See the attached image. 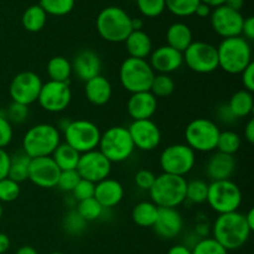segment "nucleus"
<instances>
[{
	"instance_id": "obj_34",
	"label": "nucleus",
	"mask_w": 254,
	"mask_h": 254,
	"mask_svg": "<svg viewBox=\"0 0 254 254\" xmlns=\"http://www.w3.org/2000/svg\"><path fill=\"white\" fill-rule=\"evenodd\" d=\"M241 145H242V140L236 131L223 130L221 131L220 136H218L216 150L235 156V154L241 149Z\"/></svg>"
},
{
	"instance_id": "obj_58",
	"label": "nucleus",
	"mask_w": 254,
	"mask_h": 254,
	"mask_svg": "<svg viewBox=\"0 0 254 254\" xmlns=\"http://www.w3.org/2000/svg\"><path fill=\"white\" fill-rule=\"evenodd\" d=\"M245 220H246V222H247L248 227H250L251 231L253 232V231H254V210H253V208H250V211L246 213Z\"/></svg>"
},
{
	"instance_id": "obj_19",
	"label": "nucleus",
	"mask_w": 254,
	"mask_h": 254,
	"mask_svg": "<svg viewBox=\"0 0 254 254\" xmlns=\"http://www.w3.org/2000/svg\"><path fill=\"white\" fill-rule=\"evenodd\" d=\"M148 62L155 73L170 74L181 68L184 64V55L183 52L164 45L151 51Z\"/></svg>"
},
{
	"instance_id": "obj_47",
	"label": "nucleus",
	"mask_w": 254,
	"mask_h": 254,
	"mask_svg": "<svg viewBox=\"0 0 254 254\" xmlns=\"http://www.w3.org/2000/svg\"><path fill=\"white\" fill-rule=\"evenodd\" d=\"M14 138V129L12 124L0 114V149H5Z\"/></svg>"
},
{
	"instance_id": "obj_41",
	"label": "nucleus",
	"mask_w": 254,
	"mask_h": 254,
	"mask_svg": "<svg viewBox=\"0 0 254 254\" xmlns=\"http://www.w3.org/2000/svg\"><path fill=\"white\" fill-rule=\"evenodd\" d=\"M87 222L77 213L76 210H71L64 218V232L71 236H78L86 230Z\"/></svg>"
},
{
	"instance_id": "obj_24",
	"label": "nucleus",
	"mask_w": 254,
	"mask_h": 254,
	"mask_svg": "<svg viewBox=\"0 0 254 254\" xmlns=\"http://www.w3.org/2000/svg\"><path fill=\"white\" fill-rule=\"evenodd\" d=\"M124 197V188L116 179L107 178L96 184L94 198L101 203L104 210L116 207Z\"/></svg>"
},
{
	"instance_id": "obj_9",
	"label": "nucleus",
	"mask_w": 254,
	"mask_h": 254,
	"mask_svg": "<svg viewBox=\"0 0 254 254\" xmlns=\"http://www.w3.org/2000/svg\"><path fill=\"white\" fill-rule=\"evenodd\" d=\"M220 133V128L213 121L195 118L185 128V144L195 153H212L216 150Z\"/></svg>"
},
{
	"instance_id": "obj_38",
	"label": "nucleus",
	"mask_w": 254,
	"mask_h": 254,
	"mask_svg": "<svg viewBox=\"0 0 254 254\" xmlns=\"http://www.w3.org/2000/svg\"><path fill=\"white\" fill-rule=\"evenodd\" d=\"M76 0H40V6L47 15L64 16L73 10Z\"/></svg>"
},
{
	"instance_id": "obj_35",
	"label": "nucleus",
	"mask_w": 254,
	"mask_h": 254,
	"mask_svg": "<svg viewBox=\"0 0 254 254\" xmlns=\"http://www.w3.org/2000/svg\"><path fill=\"white\" fill-rule=\"evenodd\" d=\"M208 184L201 179H193L186 184V201L193 205H201L207 198Z\"/></svg>"
},
{
	"instance_id": "obj_7",
	"label": "nucleus",
	"mask_w": 254,
	"mask_h": 254,
	"mask_svg": "<svg viewBox=\"0 0 254 254\" xmlns=\"http://www.w3.org/2000/svg\"><path fill=\"white\" fill-rule=\"evenodd\" d=\"M98 150L113 163H123L128 160L135 150L128 128L114 126L101 134Z\"/></svg>"
},
{
	"instance_id": "obj_54",
	"label": "nucleus",
	"mask_w": 254,
	"mask_h": 254,
	"mask_svg": "<svg viewBox=\"0 0 254 254\" xmlns=\"http://www.w3.org/2000/svg\"><path fill=\"white\" fill-rule=\"evenodd\" d=\"M168 254H192L191 248L185 245H175L168 251Z\"/></svg>"
},
{
	"instance_id": "obj_56",
	"label": "nucleus",
	"mask_w": 254,
	"mask_h": 254,
	"mask_svg": "<svg viewBox=\"0 0 254 254\" xmlns=\"http://www.w3.org/2000/svg\"><path fill=\"white\" fill-rule=\"evenodd\" d=\"M10 248V238L5 233L0 232V254L7 252Z\"/></svg>"
},
{
	"instance_id": "obj_60",
	"label": "nucleus",
	"mask_w": 254,
	"mask_h": 254,
	"mask_svg": "<svg viewBox=\"0 0 254 254\" xmlns=\"http://www.w3.org/2000/svg\"><path fill=\"white\" fill-rule=\"evenodd\" d=\"M143 20L139 17H131V29L133 31H138V30H143Z\"/></svg>"
},
{
	"instance_id": "obj_36",
	"label": "nucleus",
	"mask_w": 254,
	"mask_h": 254,
	"mask_svg": "<svg viewBox=\"0 0 254 254\" xmlns=\"http://www.w3.org/2000/svg\"><path fill=\"white\" fill-rule=\"evenodd\" d=\"M74 210L77 211V213H78L86 222H92V221L98 220V218L102 217L104 211H106L102 207L101 203H99L94 197L79 201Z\"/></svg>"
},
{
	"instance_id": "obj_62",
	"label": "nucleus",
	"mask_w": 254,
	"mask_h": 254,
	"mask_svg": "<svg viewBox=\"0 0 254 254\" xmlns=\"http://www.w3.org/2000/svg\"><path fill=\"white\" fill-rule=\"evenodd\" d=\"M2 213H4V210H2V205H1V202H0V220H1V217H2Z\"/></svg>"
},
{
	"instance_id": "obj_55",
	"label": "nucleus",
	"mask_w": 254,
	"mask_h": 254,
	"mask_svg": "<svg viewBox=\"0 0 254 254\" xmlns=\"http://www.w3.org/2000/svg\"><path fill=\"white\" fill-rule=\"evenodd\" d=\"M195 15H197L198 17H207L211 15V7L208 5L203 4V2H200L197 5L195 10Z\"/></svg>"
},
{
	"instance_id": "obj_13",
	"label": "nucleus",
	"mask_w": 254,
	"mask_h": 254,
	"mask_svg": "<svg viewBox=\"0 0 254 254\" xmlns=\"http://www.w3.org/2000/svg\"><path fill=\"white\" fill-rule=\"evenodd\" d=\"M41 87L42 79L39 74L32 71L20 72L10 82V98L15 103L29 107L30 104L37 102Z\"/></svg>"
},
{
	"instance_id": "obj_17",
	"label": "nucleus",
	"mask_w": 254,
	"mask_h": 254,
	"mask_svg": "<svg viewBox=\"0 0 254 254\" xmlns=\"http://www.w3.org/2000/svg\"><path fill=\"white\" fill-rule=\"evenodd\" d=\"M128 131L135 149L141 151L155 150L161 143V130L151 119L133 121Z\"/></svg>"
},
{
	"instance_id": "obj_46",
	"label": "nucleus",
	"mask_w": 254,
	"mask_h": 254,
	"mask_svg": "<svg viewBox=\"0 0 254 254\" xmlns=\"http://www.w3.org/2000/svg\"><path fill=\"white\" fill-rule=\"evenodd\" d=\"M94 188H96V184L91 183L88 180H81L78 181V184L76 185V188L72 191V197L79 202V201L87 200V198L94 197Z\"/></svg>"
},
{
	"instance_id": "obj_22",
	"label": "nucleus",
	"mask_w": 254,
	"mask_h": 254,
	"mask_svg": "<svg viewBox=\"0 0 254 254\" xmlns=\"http://www.w3.org/2000/svg\"><path fill=\"white\" fill-rule=\"evenodd\" d=\"M237 168V161L233 155L216 151L207 159L205 174L211 181L230 180Z\"/></svg>"
},
{
	"instance_id": "obj_42",
	"label": "nucleus",
	"mask_w": 254,
	"mask_h": 254,
	"mask_svg": "<svg viewBox=\"0 0 254 254\" xmlns=\"http://www.w3.org/2000/svg\"><path fill=\"white\" fill-rule=\"evenodd\" d=\"M20 184L9 178L2 179L0 180V202H12L20 196Z\"/></svg>"
},
{
	"instance_id": "obj_10",
	"label": "nucleus",
	"mask_w": 254,
	"mask_h": 254,
	"mask_svg": "<svg viewBox=\"0 0 254 254\" xmlns=\"http://www.w3.org/2000/svg\"><path fill=\"white\" fill-rule=\"evenodd\" d=\"M101 134L98 126L87 119L69 121L68 126L64 130V143L79 154L98 149Z\"/></svg>"
},
{
	"instance_id": "obj_30",
	"label": "nucleus",
	"mask_w": 254,
	"mask_h": 254,
	"mask_svg": "<svg viewBox=\"0 0 254 254\" xmlns=\"http://www.w3.org/2000/svg\"><path fill=\"white\" fill-rule=\"evenodd\" d=\"M159 207L151 201H141L136 203L131 211V218L139 227H153L158 217Z\"/></svg>"
},
{
	"instance_id": "obj_52",
	"label": "nucleus",
	"mask_w": 254,
	"mask_h": 254,
	"mask_svg": "<svg viewBox=\"0 0 254 254\" xmlns=\"http://www.w3.org/2000/svg\"><path fill=\"white\" fill-rule=\"evenodd\" d=\"M216 114H217V118L220 119L223 124H233L237 121V119L233 117V114L230 112V109H228L227 103L221 104V106L218 107Z\"/></svg>"
},
{
	"instance_id": "obj_32",
	"label": "nucleus",
	"mask_w": 254,
	"mask_h": 254,
	"mask_svg": "<svg viewBox=\"0 0 254 254\" xmlns=\"http://www.w3.org/2000/svg\"><path fill=\"white\" fill-rule=\"evenodd\" d=\"M47 14L40 5H31L24 11L21 17L22 26L29 32H39L45 27Z\"/></svg>"
},
{
	"instance_id": "obj_23",
	"label": "nucleus",
	"mask_w": 254,
	"mask_h": 254,
	"mask_svg": "<svg viewBox=\"0 0 254 254\" xmlns=\"http://www.w3.org/2000/svg\"><path fill=\"white\" fill-rule=\"evenodd\" d=\"M158 109V98L150 91L133 93L127 102V112L133 121L151 119Z\"/></svg>"
},
{
	"instance_id": "obj_59",
	"label": "nucleus",
	"mask_w": 254,
	"mask_h": 254,
	"mask_svg": "<svg viewBox=\"0 0 254 254\" xmlns=\"http://www.w3.org/2000/svg\"><path fill=\"white\" fill-rule=\"evenodd\" d=\"M200 2H203V4L208 5L210 7H218L225 5L226 0H200Z\"/></svg>"
},
{
	"instance_id": "obj_14",
	"label": "nucleus",
	"mask_w": 254,
	"mask_h": 254,
	"mask_svg": "<svg viewBox=\"0 0 254 254\" xmlns=\"http://www.w3.org/2000/svg\"><path fill=\"white\" fill-rule=\"evenodd\" d=\"M72 99V91L68 82L47 81L42 83L37 103L49 113H61L68 108Z\"/></svg>"
},
{
	"instance_id": "obj_29",
	"label": "nucleus",
	"mask_w": 254,
	"mask_h": 254,
	"mask_svg": "<svg viewBox=\"0 0 254 254\" xmlns=\"http://www.w3.org/2000/svg\"><path fill=\"white\" fill-rule=\"evenodd\" d=\"M79 156H81V154L74 150L73 148H71L68 144L60 143V145L52 153L51 158L54 159V161L59 166L60 170L66 171L76 170Z\"/></svg>"
},
{
	"instance_id": "obj_16",
	"label": "nucleus",
	"mask_w": 254,
	"mask_h": 254,
	"mask_svg": "<svg viewBox=\"0 0 254 254\" xmlns=\"http://www.w3.org/2000/svg\"><path fill=\"white\" fill-rule=\"evenodd\" d=\"M210 17L213 31L222 39L241 36L242 25L245 21L241 11H236L226 5H222L215 7L213 11H211Z\"/></svg>"
},
{
	"instance_id": "obj_39",
	"label": "nucleus",
	"mask_w": 254,
	"mask_h": 254,
	"mask_svg": "<svg viewBox=\"0 0 254 254\" xmlns=\"http://www.w3.org/2000/svg\"><path fill=\"white\" fill-rule=\"evenodd\" d=\"M200 0H165V7L171 12L180 17H188L195 15V10Z\"/></svg>"
},
{
	"instance_id": "obj_18",
	"label": "nucleus",
	"mask_w": 254,
	"mask_h": 254,
	"mask_svg": "<svg viewBox=\"0 0 254 254\" xmlns=\"http://www.w3.org/2000/svg\"><path fill=\"white\" fill-rule=\"evenodd\" d=\"M61 170L51 156H42L30 160L29 179L35 186L41 189H52L57 186Z\"/></svg>"
},
{
	"instance_id": "obj_6",
	"label": "nucleus",
	"mask_w": 254,
	"mask_h": 254,
	"mask_svg": "<svg viewBox=\"0 0 254 254\" xmlns=\"http://www.w3.org/2000/svg\"><path fill=\"white\" fill-rule=\"evenodd\" d=\"M155 74L146 60L128 57L119 67V81L130 94L150 91Z\"/></svg>"
},
{
	"instance_id": "obj_31",
	"label": "nucleus",
	"mask_w": 254,
	"mask_h": 254,
	"mask_svg": "<svg viewBox=\"0 0 254 254\" xmlns=\"http://www.w3.org/2000/svg\"><path fill=\"white\" fill-rule=\"evenodd\" d=\"M46 72L50 81L68 82L72 76L71 62L64 56H55L47 62Z\"/></svg>"
},
{
	"instance_id": "obj_27",
	"label": "nucleus",
	"mask_w": 254,
	"mask_h": 254,
	"mask_svg": "<svg viewBox=\"0 0 254 254\" xmlns=\"http://www.w3.org/2000/svg\"><path fill=\"white\" fill-rule=\"evenodd\" d=\"M192 31L184 22H175L168 27V31H166L168 46L184 52L192 44Z\"/></svg>"
},
{
	"instance_id": "obj_53",
	"label": "nucleus",
	"mask_w": 254,
	"mask_h": 254,
	"mask_svg": "<svg viewBox=\"0 0 254 254\" xmlns=\"http://www.w3.org/2000/svg\"><path fill=\"white\" fill-rule=\"evenodd\" d=\"M245 139L250 144L254 143V119L251 118L245 128Z\"/></svg>"
},
{
	"instance_id": "obj_28",
	"label": "nucleus",
	"mask_w": 254,
	"mask_h": 254,
	"mask_svg": "<svg viewBox=\"0 0 254 254\" xmlns=\"http://www.w3.org/2000/svg\"><path fill=\"white\" fill-rule=\"evenodd\" d=\"M227 107L236 119L247 118L253 113L254 109L253 93L246 89L237 91L231 96Z\"/></svg>"
},
{
	"instance_id": "obj_33",
	"label": "nucleus",
	"mask_w": 254,
	"mask_h": 254,
	"mask_svg": "<svg viewBox=\"0 0 254 254\" xmlns=\"http://www.w3.org/2000/svg\"><path fill=\"white\" fill-rule=\"evenodd\" d=\"M30 160L31 159L24 151H20V153H16L15 155L10 156V168L7 178L16 181L17 184L27 180L29 179Z\"/></svg>"
},
{
	"instance_id": "obj_20",
	"label": "nucleus",
	"mask_w": 254,
	"mask_h": 254,
	"mask_svg": "<svg viewBox=\"0 0 254 254\" xmlns=\"http://www.w3.org/2000/svg\"><path fill=\"white\" fill-rule=\"evenodd\" d=\"M153 228L159 237L164 240H173L183 231L184 218L178 208L159 207L158 217Z\"/></svg>"
},
{
	"instance_id": "obj_26",
	"label": "nucleus",
	"mask_w": 254,
	"mask_h": 254,
	"mask_svg": "<svg viewBox=\"0 0 254 254\" xmlns=\"http://www.w3.org/2000/svg\"><path fill=\"white\" fill-rule=\"evenodd\" d=\"M124 44H126L129 57H134V59L145 60L146 57L150 56L153 51V41L150 36L143 30L131 31Z\"/></svg>"
},
{
	"instance_id": "obj_63",
	"label": "nucleus",
	"mask_w": 254,
	"mask_h": 254,
	"mask_svg": "<svg viewBox=\"0 0 254 254\" xmlns=\"http://www.w3.org/2000/svg\"><path fill=\"white\" fill-rule=\"evenodd\" d=\"M49 254H64V253H62V252H52V253H49Z\"/></svg>"
},
{
	"instance_id": "obj_37",
	"label": "nucleus",
	"mask_w": 254,
	"mask_h": 254,
	"mask_svg": "<svg viewBox=\"0 0 254 254\" xmlns=\"http://www.w3.org/2000/svg\"><path fill=\"white\" fill-rule=\"evenodd\" d=\"M174 91H175V81L170 74H155L150 87V92L155 96V98H166L171 96Z\"/></svg>"
},
{
	"instance_id": "obj_45",
	"label": "nucleus",
	"mask_w": 254,
	"mask_h": 254,
	"mask_svg": "<svg viewBox=\"0 0 254 254\" xmlns=\"http://www.w3.org/2000/svg\"><path fill=\"white\" fill-rule=\"evenodd\" d=\"M79 180H81V178H79L77 170L61 171L56 188H59L64 192H72Z\"/></svg>"
},
{
	"instance_id": "obj_1",
	"label": "nucleus",
	"mask_w": 254,
	"mask_h": 254,
	"mask_svg": "<svg viewBox=\"0 0 254 254\" xmlns=\"http://www.w3.org/2000/svg\"><path fill=\"white\" fill-rule=\"evenodd\" d=\"M213 240L217 241L227 251L240 250L248 242L251 228L245 220V215L238 211L218 215L211 227Z\"/></svg>"
},
{
	"instance_id": "obj_5",
	"label": "nucleus",
	"mask_w": 254,
	"mask_h": 254,
	"mask_svg": "<svg viewBox=\"0 0 254 254\" xmlns=\"http://www.w3.org/2000/svg\"><path fill=\"white\" fill-rule=\"evenodd\" d=\"M96 27L99 36L108 42H124L131 29V17L119 6H107L98 14Z\"/></svg>"
},
{
	"instance_id": "obj_48",
	"label": "nucleus",
	"mask_w": 254,
	"mask_h": 254,
	"mask_svg": "<svg viewBox=\"0 0 254 254\" xmlns=\"http://www.w3.org/2000/svg\"><path fill=\"white\" fill-rule=\"evenodd\" d=\"M156 176L154 175V173H151L150 170H146V169H143V170H139L138 173L134 176V181H135V185L138 186L140 190L149 191L153 186L154 181H155Z\"/></svg>"
},
{
	"instance_id": "obj_61",
	"label": "nucleus",
	"mask_w": 254,
	"mask_h": 254,
	"mask_svg": "<svg viewBox=\"0 0 254 254\" xmlns=\"http://www.w3.org/2000/svg\"><path fill=\"white\" fill-rule=\"evenodd\" d=\"M16 254H39V253H37V251L35 250L34 247H31V246H22V247H20L19 250H17Z\"/></svg>"
},
{
	"instance_id": "obj_4",
	"label": "nucleus",
	"mask_w": 254,
	"mask_h": 254,
	"mask_svg": "<svg viewBox=\"0 0 254 254\" xmlns=\"http://www.w3.org/2000/svg\"><path fill=\"white\" fill-rule=\"evenodd\" d=\"M185 178L170 174H160L156 176L153 186L149 190L150 201L158 207L178 208L186 202Z\"/></svg>"
},
{
	"instance_id": "obj_3",
	"label": "nucleus",
	"mask_w": 254,
	"mask_h": 254,
	"mask_svg": "<svg viewBox=\"0 0 254 254\" xmlns=\"http://www.w3.org/2000/svg\"><path fill=\"white\" fill-rule=\"evenodd\" d=\"M61 143V133L56 126L40 123L32 126L22 138V151L30 159L51 156Z\"/></svg>"
},
{
	"instance_id": "obj_15",
	"label": "nucleus",
	"mask_w": 254,
	"mask_h": 254,
	"mask_svg": "<svg viewBox=\"0 0 254 254\" xmlns=\"http://www.w3.org/2000/svg\"><path fill=\"white\" fill-rule=\"evenodd\" d=\"M76 170L81 179L97 184L109 178L112 171V163L98 149H94V150L81 154Z\"/></svg>"
},
{
	"instance_id": "obj_12",
	"label": "nucleus",
	"mask_w": 254,
	"mask_h": 254,
	"mask_svg": "<svg viewBox=\"0 0 254 254\" xmlns=\"http://www.w3.org/2000/svg\"><path fill=\"white\" fill-rule=\"evenodd\" d=\"M183 55L184 64L196 73H212L218 68L217 49L208 42L192 41Z\"/></svg>"
},
{
	"instance_id": "obj_49",
	"label": "nucleus",
	"mask_w": 254,
	"mask_h": 254,
	"mask_svg": "<svg viewBox=\"0 0 254 254\" xmlns=\"http://www.w3.org/2000/svg\"><path fill=\"white\" fill-rule=\"evenodd\" d=\"M241 79L246 91L253 93L254 92V62H251L241 73Z\"/></svg>"
},
{
	"instance_id": "obj_21",
	"label": "nucleus",
	"mask_w": 254,
	"mask_h": 254,
	"mask_svg": "<svg viewBox=\"0 0 254 254\" xmlns=\"http://www.w3.org/2000/svg\"><path fill=\"white\" fill-rule=\"evenodd\" d=\"M72 73L82 82H87L93 77L99 76L102 69L101 57L93 50H82L71 62Z\"/></svg>"
},
{
	"instance_id": "obj_2",
	"label": "nucleus",
	"mask_w": 254,
	"mask_h": 254,
	"mask_svg": "<svg viewBox=\"0 0 254 254\" xmlns=\"http://www.w3.org/2000/svg\"><path fill=\"white\" fill-rule=\"evenodd\" d=\"M218 67L228 74H241L253 62L252 46L242 36L223 39L217 47Z\"/></svg>"
},
{
	"instance_id": "obj_43",
	"label": "nucleus",
	"mask_w": 254,
	"mask_h": 254,
	"mask_svg": "<svg viewBox=\"0 0 254 254\" xmlns=\"http://www.w3.org/2000/svg\"><path fill=\"white\" fill-rule=\"evenodd\" d=\"M136 5L145 17H156L164 12L165 0H136Z\"/></svg>"
},
{
	"instance_id": "obj_50",
	"label": "nucleus",
	"mask_w": 254,
	"mask_h": 254,
	"mask_svg": "<svg viewBox=\"0 0 254 254\" xmlns=\"http://www.w3.org/2000/svg\"><path fill=\"white\" fill-rule=\"evenodd\" d=\"M241 36L250 42L254 40V17L253 16H248L245 19V21H243V25H242V32H241Z\"/></svg>"
},
{
	"instance_id": "obj_44",
	"label": "nucleus",
	"mask_w": 254,
	"mask_h": 254,
	"mask_svg": "<svg viewBox=\"0 0 254 254\" xmlns=\"http://www.w3.org/2000/svg\"><path fill=\"white\" fill-rule=\"evenodd\" d=\"M27 117H29V107L15 103V102H11L5 112V118L11 124H16V126L25 123L27 121Z\"/></svg>"
},
{
	"instance_id": "obj_57",
	"label": "nucleus",
	"mask_w": 254,
	"mask_h": 254,
	"mask_svg": "<svg viewBox=\"0 0 254 254\" xmlns=\"http://www.w3.org/2000/svg\"><path fill=\"white\" fill-rule=\"evenodd\" d=\"M243 4H245V0H226L225 2L226 6L231 7V9L236 10V11H241Z\"/></svg>"
},
{
	"instance_id": "obj_11",
	"label": "nucleus",
	"mask_w": 254,
	"mask_h": 254,
	"mask_svg": "<svg viewBox=\"0 0 254 254\" xmlns=\"http://www.w3.org/2000/svg\"><path fill=\"white\" fill-rule=\"evenodd\" d=\"M159 164L164 174L185 178L195 168L196 153L186 144H171L161 151Z\"/></svg>"
},
{
	"instance_id": "obj_40",
	"label": "nucleus",
	"mask_w": 254,
	"mask_h": 254,
	"mask_svg": "<svg viewBox=\"0 0 254 254\" xmlns=\"http://www.w3.org/2000/svg\"><path fill=\"white\" fill-rule=\"evenodd\" d=\"M192 254H228V251L212 237H203L198 240L191 248Z\"/></svg>"
},
{
	"instance_id": "obj_51",
	"label": "nucleus",
	"mask_w": 254,
	"mask_h": 254,
	"mask_svg": "<svg viewBox=\"0 0 254 254\" xmlns=\"http://www.w3.org/2000/svg\"><path fill=\"white\" fill-rule=\"evenodd\" d=\"M10 154L5 149H0V180L7 178L10 168Z\"/></svg>"
},
{
	"instance_id": "obj_8",
	"label": "nucleus",
	"mask_w": 254,
	"mask_h": 254,
	"mask_svg": "<svg viewBox=\"0 0 254 254\" xmlns=\"http://www.w3.org/2000/svg\"><path fill=\"white\" fill-rule=\"evenodd\" d=\"M242 191L232 180L211 181L206 202L217 215L238 211L242 205Z\"/></svg>"
},
{
	"instance_id": "obj_25",
	"label": "nucleus",
	"mask_w": 254,
	"mask_h": 254,
	"mask_svg": "<svg viewBox=\"0 0 254 254\" xmlns=\"http://www.w3.org/2000/svg\"><path fill=\"white\" fill-rule=\"evenodd\" d=\"M112 94H113L112 83L102 74L84 82V96L87 101L93 106H106L111 101Z\"/></svg>"
}]
</instances>
